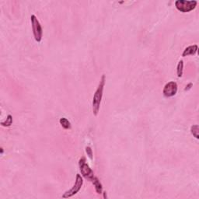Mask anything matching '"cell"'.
Returning <instances> with one entry per match:
<instances>
[{
    "instance_id": "cell-1",
    "label": "cell",
    "mask_w": 199,
    "mask_h": 199,
    "mask_svg": "<svg viewBox=\"0 0 199 199\" xmlns=\"http://www.w3.org/2000/svg\"><path fill=\"white\" fill-rule=\"evenodd\" d=\"M104 85H105V76L103 75L101 77L100 82L98 87H97V90L95 91L94 94V99H93L92 107H93V112L95 116H97L99 113L100 110V106L101 100H102L103 94H104Z\"/></svg>"
},
{
    "instance_id": "cell-2",
    "label": "cell",
    "mask_w": 199,
    "mask_h": 199,
    "mask_svg": "<svg viewBox=\"0 0 199 199\" xmlns=\"http://www.w3.org/2000/svg\"><path fill=\"white\" fill-rule=\"evenodd\" d=\"M198 2L195 0H177L175 2V6L179 11L182 13H188L196 8Z\"/></svg>"
},
{
    "instance_id": "cell-3",
    "label": "cell",
    "mask_w": 199,
    "mask_h": 199,
    "mask_svg": "<svg viewBox=\"0 0 199 199\" xmlns=\"http://www.w3.org/2000/svg\"><path fill=\"white\" fill-rule=\"evenodd\" d=\"M30 20H31L32 30H33L34 39H35L36 41L40 42L42 39V36H43V29H42L41 25H40V22H39L35 15L31 16Z\"/></svg>"
},
{
    "instance_id": "cell-4",
    "label": "cell",
    "mask_w": 199,
    "mask_h": 199,
    "mask_svg": "<svg viewBox=\"0 0 199 199\" xmlns=\"http://www.w3.org/2000/svg\"><path fill=\"white\" fill-rule=\"evenodd\" d=\"M83 184V177H81L80 174H78L77 175H76V182H75V184L73 185V187H72L70 190L67 191L65 192L64 195H62V198H70V197H73V195H76V194L79 191L81 187H82Z\"/></svg>"
},
{
    "instance_id": "cell-5",
    "label": "cell",
    "mask_w": 199,
    "mask_h": 199,
    "mask_svg": "<svg viewBox=\"0 0 199 199\" xmlns=\"http://www.w3.org/2000/svg\"><path fill=\"white\" fill-rule=\"evenodd\" d=\"M79 169H80L82 175L85 177V178L91 181V180L94 178L95 176H94V172H93L92 169L89 168V165H88V164L86 163V158H85L84 156L79 159Z\"/></svg>"
},
{
    "instance_id": "cell-6",
    "label": "cell",
    "mask_w": 199,
    "mask_h": 199,
    "mask_svg": "<svg viewBox=\"0 0 199 199\" xmlns=\"http://www.w3.org/2000/svg\"><path fill=\"white\" fill-rule=\"evenodd\" d=\"M177 92V84L175 82H169L165 85L163 94L166 97H171L176 95Z\"/></svg>"
},
{
    "instance_id": "cell-7",
    "label": "cell",
    "mask_w": 199,
    "mask_h": 199,
    "mask_svg": "<svg viewBox=\"0 0 199 199\" xmlns=\"http://www.w3.org/2000/svg\"><path fill=\"white\" fill-rule=\"evenodd\" d=\"M197 51H198V45H190V46H188L184 50L182 53V56L186 57L188 56V55H194L197 53Z\"/></svg>"
},
{
    "instance_id": "cell-8",
    "label": "cell",
    "mask_w": 199,
    "mask_h": 199,
    "mask_svg": "<svg viewBox=\"0 0 199 199\" xmlns=\"http://www.w3.org/2000/svg\"><path fill=\"white\" fill-rule=\"evenodd\" d=\"M91 181H92L93 184H94V187H95V190L96 191H97V193L102 194V191H103L102 184H101V183L100 182L99 179L97 178V177H94V178Z\"/></svg>"
},
{
    "instance_id": "cell-9",
    "label": "cell",
    "mask_w": 199,
    "mask_h": 199,
    "mask_svg": "<svg viewBox=\"0 0 199 199\" xmlns=\"http://www.w3.org/2000/svg\"><path fill=\"white\" fill-rule=\"evenodd\" d=\"M59 122L61 124L62 127L65 128V129H70L71 128V124H70L69 121L66 119V117H62V118L60 119Z\"/></svg>"
},
{
    "instance_id": "cell-10",
    "label": "cell",
    "mask_w": 199,
    "mask_h": 199,
    "mask_svg": "<svg viewBox=\"0 0 199 199\" xmlns=\"http://www.w3.org/2000/svg\"><path fill=\"white\" fill-rule=\"evenodd\" d=\"M183 69H184V62L182 60H180L178 62V65H177V76L179 78L182 77L183 75Z\"/></svg>"
},
{
    "instance_id": "cell-11",
    "label": "cell",
    "mask_w": 199,
    "mask_h": 199,
    "mask_svg": "<svg viewBox=\"0 0 199 199\" xmlns=\"http://www.w3.org/2000/svg\"><path fill=\"white\" fill-rule=\"evenodd\" d=\"M191 132L192 135L195 137L196 138H198V125H195L191 126Z\"/></svg>"
},
{
    "instance_id": "cell-12",
    "label": "cell",
    "mask_w": 199,
    "mask_h": 199,
    "mask_svg": "<svg viewBox=\"0 0 199 199\" xmlns=\"http://www.w3.org/2000/svg\"><path fill=\"white\" fill-rule=\"evenodd\" d=\"M13 122V119H12V116L11 115H8L7 118H6V122H2V125L3 126H10L11 124Z\"/></svg>"
},
{
    "instance_id": "cell-13",
    "label": "cell",
    "mask_w": 199,
    "mask_h": 199,
    "mask_svg": "<svg viewBox=\"0 0 199 199\" xmlns=\"http://www.w3.org/2000/svg\"><path fill=\"white\" fill-rule=\"evenodd\" d=\"M86 153H87L88 156H89V157L90 158V159H92L93 153H92V149H91V148L89 147V146H87V147L86 148Z\"/></svg>"
},
{
    "instance_id": "cell-14",
    "label": "cell",
    "mask_w": 199,
    "mask_h": 199,
    "mask_svg": "<svg viewBox=\"0 0 199 199\" xmlns=\"http://www.w3.org/2000/svg\"><path fill=\"white\" fill-rule=\"evenodd\" d=\"M104 198H107V195H106V192H104Z\"/></svg>"
}]
</instances>
